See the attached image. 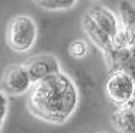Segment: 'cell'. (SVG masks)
I'll use <instances>...</instances> for the list:
<instances>
[{
    "mask_svg": "<svg viewBox=\"0 0 135 133\" xmlns=\"http://www.w3.org/2000/svg\"><path fill=\"white\" fill-rule=\"evenodd\" d=\"M77 106V88L63 71L34 82L28 91V110L36 118L49 123H64L74 113Z\"/></svg>",
    "mask_w": 135,
    "mask_h": 133,
    "instance_id": "6da1fadb",
    "label": "cell"
},
{
    "mask_svg": "<svg viewBox=\"0 0 135 133\" xmlns=\"http://www.w3.org/2000/svg\"><path fill=\"white\" fill-rule=\"evenodd\" d=\"M37 24L34 19L27 14H19L13 17L7 24L6 42L12 51L17 54L28 52L37 40Z\"/></svg>",
    "mask_w": 135,
    "mask_h": 133,
    "instance_id": "7a4b0ae2",
    "label": "cell"
},
{
    "mask_svg": "<svg viewBox=\"0 0 135 133\" xmlns=\"http://www.w3.org/2000/svg\"><path fill=\"white\" fill-rule=\"evenodd\" d=\"M105 92H107L108 99L112 100L115 105H125L135 95V84L132 75L124 70L111 71L105 84Z\"/></svg>",
    "mask_w": 135,
    "mask_h": 133,
    "instance_id": "3957f363",
    "label": "cell"
},
{
    "mask_svg": "<svg viewBox=\"0 0 135 133\" xmlns=\"http://www.w3.org/2000/svg\"><path fill=\"white\" fill-rule=\"evenodd\" d=\"M31 87L33 81L24 64L10 65L3 74L2 89L7 95H24L28 93Z\"/></svg>",
    "mask_w": 135,
    "mask_h": 133,
    "instance_id": "277c9868",
    "label": "cell"
},
{
    "mask_svg": "<svg viewBox=\"0 0 135 133\" xmlns=\"http://www.w3.org/2000/svg\"><path fill=\"white\" fill-rule=\"evenodd\" d=\"M24 65H26L28 74H30L33 84L46 77H49L51 74H56L61 71L58 60L53 55H47V54L31 57V58H28L24 62Z\"/></svg>",
    "mask_w": 135,
    "mask_h": 133,
    "instance_id": "5b68a950",
    "label": "cell"
},
{
    "mask_svg": "<svg viewBox=\"0 0 135 133\" xmlns=\"http://www.w3.org/2000/svg\"><path fill=\"white\" fill-rule=\"evenodd\" d=\"M83 28L87 35L94 41V44H97L104 51L105 57L112 52V37L91 19L88 13H85L83 17Z\"/></svg>",
    "mask_w": 135,
    "mask_h": 133,
    "instance_id": "8992f818",
    "label": "cell"
},
{
    "mask_svg": "<svg viewBox=\"0 0 135 133\" xmlns=\"http://www.w3.org/2000/svg\"><path fill=\"white\" fill-rule=\"evenodd\" d=\"M88 14L91 16V19L95 21L103 30L107 31L111 37H114L115 33L118 31V28H119L118 19H117L115 13H112L109 9H107V7L94 6L88 12Z\"/></svg>",
    "mask_w": 135,
    "mask_h": 133,
    "instance_id": "52a82bcc",
    "label": "cell"
},
{
    "mask_svg": "<svg viewBox=\"0 0 135 133\" xmlns=\"http://www.w3.org/2000/svg\"><path fill=\"white\" fill-rule=\"evenodd\" d=\"M112 119L115 127L121 133H135V113L127 105L119 106Z\"/></svg>",
    "mask_w": 135,
    "mask_h": 133,
    "instance_id": "ba28073f",
    "label": "cell"
},
{
    "mask_svg": "<svg viewBox=\"0 0 135 133\" xmlns=\"http://www.w3.org/2000/svg\"><path fill=\"white\" fill-rule=\"evenodd\" d=\"M119 13H121V23L129 27L135 33V6L128 0H122L119 4Z\"/></svg>",
    "mask_w": 135,
    "mask_h": 133,
    "instance_id": "9c48e42d",
    "label": "cell"
},
{
    "mask_svg": "<svg viewBox=\"0 0 135 133\" xmlns=\"http://www.w3.org/2000/svg\"><path fill=\"white\" fill-rule=\"evenodd\" d=\"M77 0H43L38 3L41 9L51 10V12H57V10H67L75 6Z\"/></svg>",
    "mask_w": 135,
    "mask_h": 133,
    "instance_id": "30bf717a",
    "label": "cell"
},
{
    "mask_svg": "<svg viewBox=\"0 0 135 133\" xmlns=\"http://www.w3.org/2000/svg\"><path fill=\"white\" fill-rule=\"evenodd\" d=\"M88 44L83 38H77V40L71 41L68 45V54L74 58H84L88 54Z\"/></svg>",
    "mask_w": 135,
    "mask_h": 133,
    "instance_id": "8fae6325",
    "label": "cell"
},
{
    "mask_svg": "<svg viewBox=\"0 0 135 133\" xmlns=\"http://www.w3.org/2000/svg\"><path fill=\"white\" fill-rule=\"evenodd\" d=\"M7 112H9V99H7V93L0 89V130H2L3 125H4Z\"/></svg>",
    "mask_w": 135,
    "mask_h": 133,
    "instance_id": "7c38bea8",
    "label": "cell"
},
{
    "mask_svg": "<svg viewBox=\"0 0 135 133\" xmlns=\"http://www.w3.org/2000/svg\"><path fill=\"white\" fill-rule=\"evenodd\" d=\"M125 105L128 106L129 109H131V110H132V112L135 113V95H134L132 98L129 99V102H127V103H125Z\"/></svg>",
    "mask_w": 135,
    "mask_h": 133,
    "instance_id": "4fadbf2b",
    "label": "cell"
},
{
    "mask_svg": "<svg viewBox=\"0 0 135 133\" xmlns=\"http://www.w3.org/2000/svg\"><path fill=\"white\" fill-rule=\"evenodd\" d=\"M129 51H131V55L135 58V45H131V47H129Z\"/></svg>",
    "mask_w": 135,
    "mask_h": 133,
    "instance_id": "5bb4252c",
    "label": "cell"
},
{
    "mask_svg": "<svg viewBox=\"0 0 135 133\" xmlns=\"http://www.w3.org/2000/svg\"><path fill=\"white\" fill-rule=\"evenodd\" d=\"M34 2H36V3H37V4H38V3H40V2H43V0H34Z\"/></svg>",
    "mask_w": 135,
    "mask_h": 133,
    "instance_id": "9a60e30c",
    "label": "cell"
},
{
    "mask_svg": "<svg viewBox=\"0 0 135 133\" xmlns=\"http://www.w3.org/2000/svg\"><path fill=\"white\" fill-rule=\"evenodd\" d=\"M132 78H134V84H135V74L132 75Z\"/></svg>",
    "mask_w": 135,
    "mask_h": 133,
    "instance_id": "2e32d148",
    "label": "cell"
},
{
    "mask_svg": "<svg viewBox=\"0 0 135 133\" xmlns=\"http://www.w3.org/2000/svg\"><path fill=\"white\" fill-rule=\"evenodd\" d=\"M91 2H97V0H91Z\"/></svg>",
    "mask_w": 135,
    "mask_h": 133,
    "instance_id": "e0dca14e",
    "label": "cell"
},
{
    "mask_svg": "<svg viewBox=\"0 0 135 133\" xmlns=\"http://www.w3.org/2000/svg\"><path fill=\"white\" fill-rule=\"evenodd\" d=\"M134 45H135V44H134Z\"/></svg>",
    "mask_w": 135,
    "mask_h": 133,
    "instance_id": "ac0fdd59",
    "label": "cell"
}]
</instances>
